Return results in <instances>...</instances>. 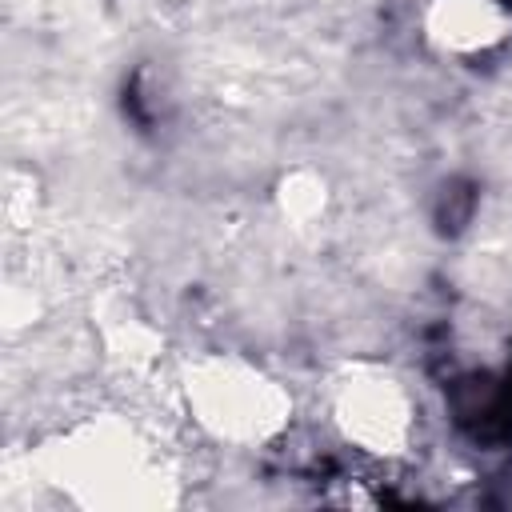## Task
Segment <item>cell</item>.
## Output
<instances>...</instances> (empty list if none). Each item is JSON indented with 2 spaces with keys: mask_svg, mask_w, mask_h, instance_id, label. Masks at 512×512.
Here are the masks:
<instances>
[{
  "mask_svg": "<svg viewBox=\"0 0 512 512\" xmlns=\"http://www.w3.org/2000/svg\"><path fill=\"white\" fill-rule=\"evenodd\" d=\"M328 432L368 464H400L416 452L424 408L404 368L376 356L340 360L320 384Z\"/></svg>",
  "mask_w": 512,
  "mask_h": 512,
  "instance_id": "obj_3",
  "label": "cell"
},
{
  "mask_svg": "<svg viewBox=\"0 0 512 512\" xmlns=\"http://www.w3.org/2000/svg\"><path fill=\"white\" fill-rule=\"evenodd\" d=\"M36 476L76 508H168L180 476L160 436L124 408H92L52 428L32 452Z\"/></svg>",
  "mask_w": 512,
  "mask_h": 512,
  "instance_id": "obj_1",
  "label": "cell"
},
{
  "mask_svg": "<svg viewBox=\"0 0 512 512\" xmlns=\"http://www.w3.org/2000/svg\"><path fill=\"white\" fill-rule=\"evenodd\" d=\"M272 208H276L284 228L312 232L332 212V184H328V176L320 168H308V164L288 168L272 188Z\"/></svg>",
  "mask_w": 512,
  "mask_h": 512,
  "instance_id": "obj_5",
  "label": "cell"
},
{
  "mask_svg": "<svg viewBox=\"0 0 512 512\" xmlns=\"http://www.w3.org/2000/svg\"><path fill=\"white\" fill-rule=\"evenodd\" d=\"M100 320V344L116 368L144 372L160 360V332L132 304H112L108 312H100Z\"/></svg>",
  "mask_w": 512,
  "mask_h": 512,
  "instance_id": "obj_6",
  "label": "cell"
},
{
  "mask_svg": "<svg viewBox=\"0 0 512 512\" xmlns=\"http://www.w3.org/2000/svg\"><path fill=\"white\" fill-rule=\"evenodd\" d=\"M416 28L432 56L480 64L512 40V8L508 0H424Z\"/></svg>",
  "mask_w": 512,
  "mask_h": 512,
  "instance_id": "obj_4",
  "label": "cell"
},
{
  "mask_svg": "<svg viewBox=\"0 0 512 512\" xmlns=\"http://www.w3.org/2000/svg\"><path fill=\"white\" fill-rule=\"evenodd\" d=\"M176 404L200 440L228 452H264L296 424V392L248 352L204 348L176 364Z\"/></svg>",
  "mask_w": 512,
  "mask_h": 512,
  "instance_id": "obj_2",
  "label": "cell"
}]
</instances>
